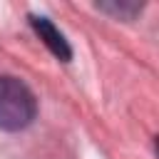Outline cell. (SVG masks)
I'll return each instance as SVG.
<instances>
[{"mask_svg":"<svg viewBox=\"0 0 159 159\" xmlns=\"http://www.w3.org/2000/svg\"><path fill=\"white\" fill-rule=\"evenodd\" d=\"M99 10H104V12H112V15H119V17H132L134 12H139L142 10V5H137V2H112V5H97Z\"/></svg>","mask_w":159,"mask_h":159,"instance_id":"3957f363","label":"cell"},{"mask_svg":"<svg viewBox=\"0 0 159 159\" xmlns=\"http://www.w3.org/2000/svg\"><path fill=\"white\" fill-rule=\"evenodd\" d=\"M35 114L37 99L32 89L12 75H0V129L20 132L32 124Z\"/></svg>","mask_w":159,"mask_h":159,"instance_id":"6da1fadb","label":"cell"},{"mask_svg":"<svg viewBox=\"0 0 159 159\" xmlns=\"http://www.w3.org/2000/svg\"><path fill=\"white\" fill-rule=\"evenodd\" d=\"M30 25H32V30L37 32V37L50 47V52H52L57 60L67 62V60L72 57V50H70L65 35L50 22V17H45V15H30Z\"/></svg>","mask_w":159,"mask_h":159,"instance_id":"7a4b0ae2","label":"cell"}]
</instances>
